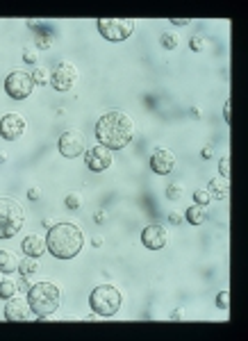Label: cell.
I'll use <instances>...</instances> for the list:
<instances>
[{"label":"cell","mask_w":248,"mask_h":341,"mask_svg":"<svg viewBox=\"0 0 248 341\" xmlns=\"http://www.w3.org/2000/svg\"><path fill=\"white\" fill-rule=\"evenodd\" d=\"M171 23L173 25H189L191 21H189V18H171Z\"/></svg>","instance_id":"obj_34"},{"label":"cell","mask_w":248,"mask_h":341,"mask_svg":"<svg viewBox=\"0 0 248 341\" xmlns=\"http://www.w3.org/2000/svg\"><path fill=\"white\" fill-rule=\"evenodd\" d=\"M32 80H34V85H48V82H50V73L46 69H37L32 73Z\"/></svg>","instance_id":"obj_24"},{"label":"cell","mask_w":248,"mask_h":341,"mask_svg":"<svg viewBox=\"0 0 248 341\" xmlns=\"http://www.w3.org/2000/svg\"><path fill=\"white\" fill-rule=\"evenodd\" d=\"M66 207H69V209L82 207V196H80V193H71V196H66Z\"/></svg>","instance_id":"obj_26"},{"label":"cell","mask_w":248,"mask_h":341,"mask_svg":"<svg viewBox=\"0 0 248 341\" xmlns=\"http://www.w3.org/2000/svg\"><path fill=\"white\" fill-rule=\"evenodd\" d=\"M82 232L76 223H57L48 230L46 248L60 259H73L82 251Z\"/></svg>","instance_id":"obj_2"},{"label":"cell","mask_w":248,"mask_h":341,"mask_svg":"<svg viewBox=\"0 0 248 341\" xmlns=\"http://www.w3.org/2000/svg\"><path fill=\"white\" fill-rule=\"evenodd\" d=\"M78 80V69L71 62H60L50 73V85L57 91H69Z\"/></svg>","instance_id":"obj_8"},{"label":"cell","mask_w":248,"mask_h":341,"mask_svg":"<svg viewBox=\"0 0 248 341\" xmlns=\"http://www.w3.org/2000/svg\"><path fill=\"white\" fill-rule=\"evenodd\" d=\"M91 246H93V248H100V246H103V239H100V237H93Z\"/></svg>","instance_id":"obj_39"},{"label":"cell","mask_w":248,"mask_h":341,"mask_svg":"<svg viewBox=\"0 0 248 341\" xmlns=\"http://www.w3.org/2000/svg\"><path fill=\"white\" fill-rule=\"evenodd\" d=\"M98 32L107 41H125L135 32V21L132 18H98Z\"/></svg>","instance_id":"obj_6"},{"label":"cell","mask_w":248,"mask_h":341,"mask_svg":"<svg viewBox=\"0 0 248 341\" xmlns=\"http://www.w3.org/2000/svg\"><path fill=\"white\" fill-rule=\"evenodd\" d=\"M50 46H53V32H39L37 34V48H41V50H48Z\"/></svg>","instance_id":"obj_21"},{"label":"cell","mask_w":248,"mask_h":341,"mask_svg":"<svg viewBox=\"0 0 248 341\" xmlns=\"http://www.w3.org/2000/svg\"><path fill=\"white\" fill-rule=\"evenodd\" d=\"M0 162H7V155L5 153H0Z\"/></svg>","instance_id":"obj_42"},{"label":"cell","mask_w":248,"mask_h":341,"mask_svg":"<svg viewBox=\"0 0 248 341\" xmlns=\"http://www.w3.org/2000/svg\"><path fill=\"white\" fill-rule=\"evenodd\" d=\"M39 196H41V191H39V189H30V191H27V198H30V200H37Z\"/></svg>","instance_id":"obj_35"},{"label":"cell","mask_w":248,"mask_h":341,"mask_svg":"<svg viewBox=\"0 0 248 341\" xmlns=\"http://www.w3.org/2000/svg\"><path fill=\"white\" fill-rule=\"evenodd\" d=\"M98 144L107 150H121L135 137V123L123 112H107L96 123Z\"/></svg>","instance_id":"obj_1"},{"label":"cell","mask_w":248,"mask_h":341,"mask_svg":"<svg viewBox=\"0 0 248 341\" xmlns=\"http://www.w3.org/2000/svg\"><path fill=\"white\" fill-rule=\"evenodd\" d=\"M173 166H175L173 153H168L166 148H155V153L151 157V169L155 170L157 175H168L173 170Z\"/></svg>","instance_id":"obj_13"},{"label":"cell","mask_w":248,"mask_h":341,"mask_svg":"<svg viewBox=\"0 0 248 341\" xmlns=\"http://www.w3.org/2000/svg\"><path fill=\"white\" fill-rule=\"evenodd\" d=\"M89 305H91V309L98 316H114L121 307V293L112 284H100V287H96L91 291Z\"/></svg>","instance_id":"obj_5"},{"label":"cell","mask_w":248,"mask_h":341,"mask_svg":"<svg viewBox=\"0 0 248 341\" xmlns=\"http://www.w3.org/2000/svg\"><path fill=\"white\" fill-rule=\"evenodd\" d=\"M18 271H21V275H32V273L39 271V261L34 259V257H27V259H21L18 261Z\"/></svg>","instance_id":"obj_19"},{"label":"cell","mask_w":248,"mask_h":341,"mask_svg":"<svg viewBox=\"0 0 248 341\" xmlns=\"http://www.w3.org/2000/svg\"><path fill=\"white\" fill-rule=\"evenodd\" d=\"M168 241V232L164 225H146L144 232H141V244L148 248V251H160V248H164Z\"/></svg>","instance_id":"obj_10"},{"label":"cell","mask_w":248,"mask_h":341,"mask_svg":"<svg viewBox=\"0 0 248 341\" xmlns=\"http://www.w3.org/2000/svg\"><path fill=\"white\" fill-rule=\"evenodd\" d=\"M96 221H98V223H103V221H105V212H98L96 214Z\"/></svg>","instance_id":"obj_40"},{"label":"cell","mask_w":248,"mask_h":341,"mask_svg":"<svg viewBox=\"0 0 248 341\" xmlns=\"http://www.w3.org/2000/svg\"><path fill=\"white\" fill-rule=\"evenodd\" d=\"M23 62H25V64H37V50L34 48L23 50Z\"/></svg>","instance_id":"obj_28"},{"label":"cell","mask_w":248,"mask_h":341,"mask_svg":"<svg viewBox=\"0 0 248 341\" xmlns=\"http://www.w3.org/2000/svg\"><path fill=\"white\" fill-rule=\"evenodd\" d=\"M32 86H34L32 75L25 73V71H11V73L7 75V80H5L7 96L14 98V100H23V98H27L30 93H32Z\"/></svg>","instance_id":"obj_7"},{"label":"cell","mask_w":248,"mask_h":341,"mask_svg":"<svg viewBox=\"0 0 248 341\" xmlns=\"http://www.w3.org/2000/svg\"><path fill=\"white\" fill-rule=\"evenodd\" d=\"M228 175H230V160H228V157H223V160H221V177H226V180H228Z\"/></svg>","instance_id":"obj_30"},{"label":"cell","mask_w":248,"mask_h":341,"mask_svg":"<svg viewBox=\"0 0 248 341\" xmlns=\"http://www.w3.org/2000/svg\"><path fill=\"white\" fill-rule=\"evenodd\" d=\"M25 132V118L21 114H7V116L0 118V137L7 139V141H16L23 137Z\"/></svg>","instance_id":"obj_9"},{"label":"cell","mask_w":248,"mask_h":341,"mask_svg":"<svg viewBox=\"0 0 248 341\" xmlns=\"http://www.w3.org/2000/svg\"><path fill=\"white\" fill-rule=\"evenodd\" d=\"M223 118H226V123L232 121V116H230V102H226V107H223Z\"/></svg>","instance_id":"obj_33"},{"label":"cell","mask_w":248,"mask_h":341,"mask_svg":"<svg viewBox=\"0 0 248 341\" xmlns=\"http://www.w3.org/2000/svg\"><path fill=\"white\" fill-rule=\"evenodd\" d=\"M18 268V259L14 253L0 251V273H14Z\"/></svg>","instance_id":"obj_17"},{"label":"cell","mask_w":248,"mask_h":341,"mask_svg":"<svg viewBox=\"0 0 248 341\" xmlns=\"http://www.w3.org/2000/svg\"><path fill=\"white\" fill-rule=\"evenodd\" d=\"M60 153L64 155V157H69V160H73V157L84 153V139H82V134L76 132V130L62 134L60 137Z\"/></svg>","instance_id":"obj_12"},{"label":"cell","mask_w":248,"mask_h":341,"mask_svg":"<svg viewBox=\"0 0 248 341\" xmlns=\"http://www.w3.org/2000/svg\"><path fill=\"white\" fill-rule=\"evenodd\" d=\"M171 319H173V321H180V319H184V312H182V309H175V312H173V314H171Z\"/></svg>","instance_id":"obj_36"},{"label":"cell","mask_w":248,"mask_h":341,"mask_svg":"<svg viewBox=\"0 0 248 341\" xmlns=\"http://www.w3.org/2000/svg\"><path fill=\"white\" fill-rule=\"evenodd\" d=\"M203 48H205V39L203 37H191V50L198 53V50H203Z\"/></svg>","instance_id":"obj_29"},{"label":"cell","mask_w":248,"mask_h":341,"mask_svg":"<svg viewBox=\"0 0 248 341\" xmlns=\"http://www.w3.org/2000/svg\"><path fill=\"white\" fill-rule=\"evenodd\" d=\"M205 216H207V214H205V209L200 207V205H194V207H189L187 214H184V219H187L191 225H200L203 221H205Z\"/></svg>","instance_id":"obj_18"},{"label":"cell","mask_w":248,"mask_h":341,"mask_svg":"<svg viewBox=\"0 0 248 341\" xmlns=\"http://www.w3.org/2000/svg\"><path fill=\"white\" fill-rule=\"evenodd\" d=\"M16 289H23V291H25V289H30V284H27V275H23V280L18 282V287H16Z\"/></svg>","instance_id":"obj_37"},{"label":"cell","mask_w":248,"mask_h":341,"mask_svg":"<svg viewBox=\"0 0 248 341\" xmlns=\"http://www.w3.org/2000/svg\"><path fill=\"white\" fill-rule=\"evenodd\" d=\"M210 198H216V200H226L228 198V180L226 177H214L210 182Z\"/></svg>","instance_id":"obj_16"},{"label":"cell","mask_w":248,"mask_h":341,"mask_svg":"<svg viewBox=\"0 0 248 341\" xmlns=\"http://www.w3.org/2000/svg\"><path fill=\"white\" fill-rule=\"evenodd\" d=\"M30 316V303L23 298H9L5 307V319L7 321H25Z\"/></svg>","instance_id":"obj_14"},{"label":"cell","mask_w":248,"mask_h":341,"mask_svg":"<svg viewBox=\"0 0 248 341\" xmlns=\"http://www.w3.org/2000/svg\"><path fill=\"white\" fill-rule=\"evenodd\" d=\"M200 155H203V160H212V157H214V150H212V146H205Z\"/></svg>","instance_id":"obj_32"},{"label":"cell","mask_w":248,"mask_h":341,"mask_svg":"<svg viewBox=\"0 0 248 341\" xmlns=\"http://www.w3.org/2000/svg\"><path fill=\"white\" fill-rule=\"evenodd\" d=\"M168 221H171L173 225H180V223H182V216H180L178 212H171V214H168Z\"/></svg>","instance_id":"obj_31"},{"label":"cell","mask_w":248,"mask_h":341,"mask_svg":"<svg viewBox=\"0 0 248 341\" xmlns=\"http://www.w3.org/2000/svg\"><path fill=\"white\" fill-rule=\"evenodd\" d=\"M194 200H196V205L205 207V205L210 203V193H207L205 189H198V191H194Z\"/></svg>","instance_id":"obj_25"},{"label":"cell","mask_w":248,"mask_h":341,"mask_svg":"<svg viewBox=\"0 0 248 341\" xmlns=\"http://www.w3.org/2000/svg\"><path fill=\"white\" fill-rule=\"evenodd\" d=\"M27 25L32 27V30H37V32L41 30V23H39V21H27Z\"/></svg>","instance_id":"obj_38"},{"label":"cell","mask_w":248,"mask_h":341,"mask_svg":"<svg viewBox=\"0 0 248 341\" xmlns=\"http://www.w3.org/2000/svg\"><path fill=\"white\" fill-rule=\"evenodd\" d=\"M60 300L62 293L55 282H37L34 287L27 289V303H30V309L39 319L55 314L57 307H60Z\"/></svg>","instance_id":"obj_3"},{"label":"cell","mask_w":248,"mask_h":341,"mask_svg":"<svg viewBox=\"0 0 248 341\" xmlns=\"http://www.w3.org/2000/svg\"><path fill=\"white\" fill-rule=\"evenodd\" d=\"M84 162L91 170L103 173V170H107L112 166V153L105 146H93V148H89L84 153Z\"/></svg>","instance_id":"obj_11"},{"label":"cell","mask_w":248,"mask_h":341,"mask_svg":"<svg viewBox=\"0 0 248 341\" xmlns=\"http://www.w3.org/2000/svg\"><path fill=\"white\" fill-rule=\"evenodd\" d=\"M160 41H162V46H164L166 50H173L175 46H178V34H173V32H164Z\"/></svg>","instance_id":"obj_23"},{"label":"cell","mask_w":248,"mask_h":341,"mask_svg":"<svg viewBox=\"0 0 248 341\" xmlns=\"http://www.w3.org/2000/svg\"><path fill=\"white\" fill-rule=\"evenodd\" d=\"M25 223L23 207L11 198H0V239H11Z\"/></svg>","instance_id":"obj_4"},{"label":"cell","mask_w":248,"mask_h":341,"mask_svg":"<svg viewBox=\"0 0 248 341\" xmlns=\"http://www.w3.org/2000/svg\"><path fill=\"white\" fill-rule=\"evenodd\" d=\"M21 248H23V253H25L27 257L39 259V257L43 255V251H46V241H43L41 237H37V235H30V237H25V239H23Z\"/></svg>","instance_id":"obj_15"},{"label":"cell","mask_w":248,"mask_h":341,"mask_svg":"<svg viewBox=\"0 0 248 341\" xmlns=\"http://www.w3.org/2000/svg\"><path fill=\"white\" fill-rule=\"evenodd\" d=\"M182 184H180V182H173V184H168L166 187V198L168 200H180V198H182Z\"/></svg>","instance_id":"obj_22"},{"label":"cell","mask_w":248,"mask_h":341,"mask_svg":"<svg viewBox=\"0 0 248 341\" xmlns=\"http://www.w3.org/2000/svg\"><path fill=\"white\" fill-rule=\"evenodd\" d=\"M43 228H53V219H43Z\"/></svg>","instance_id":"obj_41"},{"label":"cell","mask_w":248,"mask_h":341,"mask_svg":"<svg viewBox=\"0 0 248 341\" xmlns=\"http://www.w3.org/2000/svg\"><path fill=\"white\" fill-rule=\"evenodd\" d=\"M16 296V284L11 282V280H2L0 282V298L2 300H9Z\"/></svg>","instance_id":"obj_20"},{"label":"cell","mask_w":248,"mask_h":341,"mask_svg":"<svg viewBox=\"0 0 248 341\" xmlns=\"http://www.w3.org/2000/svg\"><path fill=\"white\" fill-rule=\"evenodd\" d=\"M216 305H219L221 309H228V307H230V293H228V291H221V293H219V296H216Z\"/></svg>","instance_id":"obj_27"}]
</instances>
